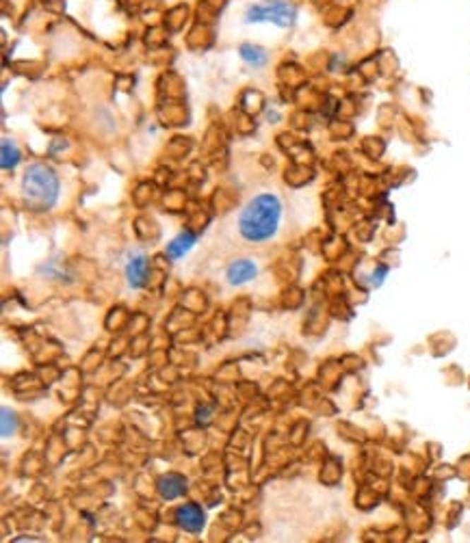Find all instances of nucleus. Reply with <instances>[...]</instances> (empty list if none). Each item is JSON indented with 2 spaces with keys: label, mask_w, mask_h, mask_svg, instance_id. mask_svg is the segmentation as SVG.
<instances>
[{
  "label": "nucleus",
  "mask_w": 470,
  "mask_h": 543,
  "mask_svg": "<svg viewBox=\"0 0 470 543\" xmlns=\"http://www.w3.org/2000/svg\"><path fill=\"white\" fill-rule=\"evenodd\" d=\"M20 160H22L20 148L11 139H3V158H0V162H3L5 172H9V169H16Z\"/></svg>",
  "instance_id": "obj_9"
},
{
  "label": "nucleus",
  "mask_w": 470,
  "mask_h": 543,
  "mask_svg": "<svg viewBox=\"0 0 470 543\" xmlns=\"http://www.w3.org/2000/svg\"><path fill=\"white\" fill-rule=\"evenodd\" d=\"M176 522H178V526H180L182 530H187V532H201V528H204V524H206L201 506H199V504H193V502H187V504L178 506Z\"/></svg>",
  "instance_id": "obj_4"
},
{
  "label": "nucleus",
  "mask_w": 470,
  "mask_h": 543,
  "mask_svg": "<svg viewBox=\"0 0 470 543\" xmlns=\"http://www.w3.org/2000/svg\"><path fill=\"white\" fill-rule=\"evenodd\" d=\"M22 197L33 210H48L59 199V178L44 162L30 165L22 176Z\"/></svg>",
  "instance_id": "obj_2"
},
{
  "label": "nucleus",
  "mask_w": 470,
  "mask_h": 543,
  "mask_svg": "<svg viewBox=\"0 0 470 543\" xmlns=\"http://www.w3.org/2000/svg\"><path fill=\"white\" fill-rule=\"evenodd\" d=\"M256 275H258V266L247 258L234 260L225 270V280L230 286H243V284L252 282Z\"/></svg>",
  "instance_id": "obj_6"
},
{
  "label": "nucleus",
  "mask_w": 470,
  "mask_h": 543,
  "mask_svg": "<svg viewBox=\"0 0 470 543\" xmlns=\"http://www.w3.org/2000/svg\"><path fill=\"white\" fill-rule=\"evenodd\" d=\"M241 56L252 67H262L266 63V52L262 48H258V46H252V44H243L241 46Z\"/></svg>",
  "instance_id": "obj_10"
},
{
  "label": "nucleus",
  "mask_w": 470,
  "mask_h": 543,
  "mask_svg": "<svg viewBox=\"0 0 470 543\" xmlns=\"http://www.w3.org/2000/svg\"><path fill=\"white\" fill-rule=\"evenodd\" d=\"M195 245V234L193 232H182V234H178L176 239L167 245V256H170L172 260H178V258H182L191 247Z\"/></svg>",
  "instance_id": "obj_8"
},
{
  "label": "nucleus",
  "mask_w": 470,
  "mask_h": 543,
  "mask_svg": "<svg viewBox=\"0 0 470 543\" xmlns=\"http://www.w3.org/2000/svg\"><path fill=\"white\" fill-rule=\"evenodd\" d=\"M0 431H3V437H11L18 431V416L9 410V407H3V416H0Z\"/></svg>",
  "instance_id": "obj_11"
},
{
  "label": "nucleus",
  "mask_w": 470,
  "mask_h": 543,
  "mask_svg": "<svg viewBox=\"0 0 470 543\" xmlns=\"http://www.w3.org/2000/svg\"><path fill=\"white\" fill-rule=\"evenodd\" d=\"M282 217V203L274 193H260L247 201L239 215V232L247 243L274 239Z\"/></svg>",
  "instance_id": "obj_1"
},
{
  "label": "nucleus",
  "mask_w": 470,
  "mask_h": 543,
  "mask_svg": "<svg viewBox=\"0 0 470 543\" xmlns=\"http://www.w3.org/2000/svg\"><path fill=\"white\" fill-rule=\"evenodd\" d=\"M150 275V266H148V258L143 253H132L126 262V278H128V286L139 290L146 286Z\"/></svg>",
  "instance_id": "obj_5"
},
{
  "label": "nucleus",
  "mask_w": 470,
  "mask_h": 543,
  "mask_svg": "<svg viewBox=\"0 0 470 543\" xmlns=\"http://www.w3.org/2000/svg\"><path fill=\"white\" fill-rule=\"evenodd\" d=\"M295 18H297L295 7L284 3V0H276V3H266V5H254L245 13V22H274L282 28L290 26Z\"/></svg>",
  "instance_id": "obj_3"
},
{
  "label": "nucleus",
  "mask_w": 470,
  "mask_h": 543,
  "mask_svg": "<svg viewBox=\"0 0 470 543\" xmlns=\"http://www.w3.org/2000/svg\"><path fill=\"white\" fill-rule=\"evenodd\" d=\"M386 266H380L377 270H375V273H373V284L377 286V284H382V280H384V275H386Z\"/></svg>",
  "instance_id": "obj_12"
},
{
  "label": "nucleus",
  "mask_w": 470,
  "mask_h": 543,
  "mask_svg": "<svg viewBox=\"0 0 470 543\" xmlns=\"http://www.w3.org/2000/svg\"><path fill=\"white\" fill-rule=\"evenodd\" d=\"M187 491V479L182 474H165L158 481V494L163 500H176Z\"/></svg>",
  "instance_id": "obj_7"
}]
</instances>
